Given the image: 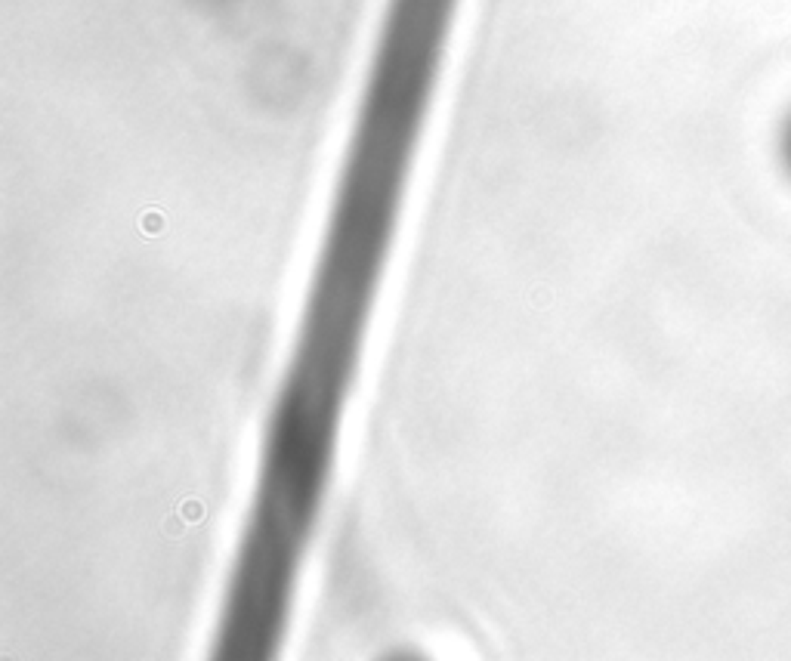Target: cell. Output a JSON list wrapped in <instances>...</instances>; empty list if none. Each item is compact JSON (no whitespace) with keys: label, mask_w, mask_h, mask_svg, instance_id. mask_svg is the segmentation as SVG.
<instances>
[{"label":"cell","mask_w":791,"mask_h":661,"mask_svg":"<svg viewBox=\"0 0 791 661\" xmlns=\"http://www.w3.org/2000/svg\"><path fill=\"white\" fill-rule=\"evenodd\" d=\"M779 152H782V161H785V167H788V173H791V115H788V121H785V127H782V136H779Z\"/></svg>","instance_id":"cell-1"},{"label":"cell","mask_w":791,"mask_h":661,"mask_svg":"<svg viewBox=\"0 0 791 661\" xmlns=\"http://www.w3.org/2000/svg\"><path fill=\"white\" fill-rule=\"evenodd\" d=\"M433 3H445V6H455L458 0H433Z\"/></svg>","instance_id":"cell-2"}]
</instances>
